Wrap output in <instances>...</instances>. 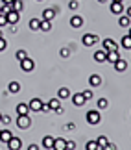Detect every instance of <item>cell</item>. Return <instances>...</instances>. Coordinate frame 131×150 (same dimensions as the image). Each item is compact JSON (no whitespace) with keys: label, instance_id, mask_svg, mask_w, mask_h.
Instances as JSON below:
<instances>
[{"label":"cell","instance_id":"cell-36","mask_svg":"<svg viewBox=\"0 0 131 150\" xmlns=\"http://www.w3.org/2000/svg\"><path fill=\"white\" fill-rule=\"evenodd\" d=\"M6 24H9V22H8V17L2 13V15H0V28H4Z\"/></svg>","mask_w":131,"mask_h":150},{"label":"cell","instance_id":"cell-50","mask_svg":"<svg viewBox=\"0 0 131 150\" xmlns=\"http://www.w3.org/2000/svg\"><path fill=\"white\" fill-rule=\"evenodd\" d=\"M0 15H2V6H0Z\"/></svg>","mask_w":131,"mask_h":150},{"label":"cell","instance_id":"cell-26","mask_svg":"<svg viewBox=\"0 0 131 150\" xmlns=\"http://www.w3.org/2000/svg\"><path fill=\"white\" fill-rule=\"evenodd\" d=\"M28 26H30V30L37 32L39 26H41V19H30V22H28Z\"/></svg>","mask_w":131,"mask_h":150},{"label":"cell","instance_id":"cell-6","mask_svg":"<svg viewBox=\"0 0 131 150\" xmlns=\"http://www.w3.org/2000/svg\"><path fill=\"white\" fill-rule=\"evenodd\" d=\"M6 17H8V22H9V24H19V21H20V13H19V11H15V9L8 11Z\"/></svg>","mask_w":131,"mask_h":150},{"label":"cell","instance_id":"cell-43","mask_svg":"<svg viewBox=\"0 0 131 150\" xmlns=\"http://www.w3.org/2000/svg\"><path fill=\"white\" fill-rule=\"evenodd\" d=\"M28 150H39V145H33V143H32V145L28 146Z\"/></svg>","mask_w":131,"mask_h":150},{"label":"cell","instance_id":"cell-19","mask_svg":"<svg viewBox=\"0 0 131 150\" xmlns=\"http://www.w3.org/2000/svg\"><path fill=\"white\" fill-rule=\"evenodd\" d=\"M129 17L127 15H118V26L120 28H129Z\"/></svg>","mask_w":131,"mask_h":150},{"label":"cell","instance_id":"cell-24","mask_svg":"<svg viewBox=\"0 0 131 150\" xmlns=\"http://www.w3.org/2000/svg\"><path fill=\"white\" fill-rule=\"evenodd\" d=\"M11 137H13V134H11L9 130H2V134H0V141H2V143H6V145H8V141L11 139Z\"/></svg>","mask_w":131,"mask_h":150},{"label":"cell","instance_id":"cell-48","mask_svg":"<svg viewBox=\"0 0 131 150\" xmlns=\"http://www.w3.org/2000/svg\"><path fill=\"white\" fill-rule=\"evenodd\" d=\"M111 2H124V0H111Z\"/></svg>","mask_w":131,"mask_h":150},{"label":"cell","instance_id":"cell-54","mask_svg":"<svg viewBox=\"0 0 131 150\" xmlns=\"http://www.w3.org/2000/svg\"><path fill=\"white\" fill-rule=\"evenodd\" d=\"M37 2H43V0H37Z\"/></svg>","mask_w":131,"mask_h":150},{"label":"cell","instance_id":"cell-30","mask_svg":"<svg viewBox=\"0 0 131 150\" xmlns=\"http://www.w3.org/2000/svg\"><path fill=\"white\" fill-rule=\"evenodd\" d=\"M109 108V100L107 98H100L98 100V109H107Z\"/></svg>","mask_w":131,"mask_h":150},{"label":"cell","instance_id":"cell-27","mask_svg":"<svg viewBox=\"0 0 131 150\" xmlns=\"http://www.w3.org/2000/svg\"><path fill=\"white\" fill-rule=\"evenodd\" d=\"M39 30H41V32H50V30H52V21H41Z\"/></svg>","mask_w":131,"mask_h":150},{"label":"cell","instance_id":"cell-22","mask_svg":"<svg viewBox=\"0 0 131 150\" xmlns=\"http://www.w3.org/2000/svg\"><path fill=\"white\" fill-rule=\"evenodd\" d=\"M17 113H19V115H28V113H30L28 104H24V102H22V104H17Z\"/></svg>","mask_w":131,"mask_h":150},{"label":"cell","instance_id":"cell-33","mask_svg":"<svg viewBox=\"0 0 131 150\" xmlns=\"http://www.w3.org/2000/svg\"><path fill=\"white\" fill-rule=\"evenodd\" d=\"M83 98L85 100H90V98H94V93H92V89H87V91H83Z\"/></svg>","mask_w":131,"mask_h":150},{"label":"cell","instance_id":"cell-25","mask_svg":"<svg viewBox=\"0 0 131 150\" xmlns=\"http://www.w3.org/2000/svg\"><path fill=\"white\" fill-rule=\"evenodd\" d=\"M48 108L52 109V111L59 109V108H61V100H59V98H52V100H48Z\"/></svg>","mask_w":131,"mask_h":150},{"label":"cell","instance_id":"cell-7","mask_svg":"<svg viewBox=\"0 0 131 150\" xmlns=\"http://www.w3.org/2000/svg\"><path fill=\"white\" fill-rule=\"evenodd\" d=\"M8 148H9V150H20V148H22V141L19 139V137L13 135V137L8 141Z\"/></svg>","mask_w":131,"mask_h":150},{"label":"cell","instance_id":"cell-13","mask_svg":"<svg viewBox=\"0 0 131 150\" xmlns=\"http://www.w3.org/2000/svg\"><path fill=\"white\" fill-rule=\"evenodd\" d=\"M70 26L76 28V30H78V28H81L83 26V17L81 15H74L72 19H70Z\"/></svg>","mask_w":131,"mask_h":150},{"label":"cell","instance_id":"cell-44","mask_svg":"<svg viewBox=\"0 0 131 150\" xmlns=\"http://www.w3.org/2000/svg\"><path fill=\"white\" fill-rule=\"evenodd\" d=\"M9 32H11V33H17V24H11V28H9Z\"/></svg>","mask_w":131,"mask_h":150},{"label":"cell","instance_id":"cell-11","mask_svg":"<svg viewBox=\"0 0 131 150\" xmlns=\"http://www.w3.org/2000/svg\"><path fill=\"white\" fill-rule=\"evenodd\" d=\"M70 100H72V104H74L76 108H81L83 104L87 102V100L83 98V95H81V93H76V95H72V96H70Z\"/></svg>","mask_w":131,"mask_h":150},{"label":"cell","instance_id":"cell-38","mask_svg":"<svg viewBox=\"0 0 131 150\" xmlns=\"http://www.w3.org/2000/svg\"><path fill=\"white\" fill-rule=\"evenodd\" d=\"M6 48H8V41H6V39L2 37V39H0V52H4Z\"/></svg>","mask_w":131,"mask_h":150},{"label":"cell","instance_id":"cell-35","mask_svg":"<svg viewBox=\"0 0 131 150\" xmlns=\"http://www.w3.org/2000/svg\"><path fill=\"white\" fill-rule=\"evenodd\" d=\"M59 56L61 57H68V56H70V48H61L59 50Z\"/></svg>","mask_w":131,"mask_h":150},{"label":"cell","instance_id":"cell-31","mask_svg":"<svg viewBox=\"0 0 131 150\" xmlns=\"http://www.w3.org/2000/svg\"><path fill=\"white\" fill-rule=\"evenodd\" d=\"M15 57H17L19 61H22L24 57H28V52H26V50H17V52H15Z\"/></svg>","mask_w":131,"mask_h":150},{"label":"cell","instance_id":"cell-12","mask_svg":"<svg viewBox=\"0 0 131 150\" xmlns=\"http://www.w3.org/2000/svg\"><path fill=\"white\" fill-rule=\"evenodd\" d=\"M113 65H115V71H116V72H124V71L127 69V61L120 57V59H118V61H115Z\"/></svg>","mask_w":131,"mask_h":150},{"label":"cell","instance_id":"cell-39","mask_svg":"<svg viewBox=\"0 0 131 150\" xmlns=\"http://www.w3.org/2000/svg\"><path fill=\"white\" fill-rule=\"evenodd\" d=\"M2 124H6V126L11 124V117H9V115H2Z\"/></svg>","mask_w":131,"mask_h":150},{"label":"cell","instance_id":"cell-46","mask_svg":"<svg viewBox=\"0 0 131 150\" xmlns=\"http://www.w3.org/2000/svg\"><path fill=\"white\" fill-rule=\"evenodd\" d=\"M2 4H13V0H2Z\"/></svg>","mask_w":131,"mask_h":150},{"label":"cell","instance_id":"cell-47","mask_svg":"<svg viewBox=\"0 0 131 150\" xmlns=\"http://www.w3.org/2000/svg\"><path fill=\"white\" fill-rule=\"evenodd\" d=\"M98 2H100V4H105V2H109V0H98Z\"/></svg>","mask_w":131,"mask_h":150},{"label":"cell","instance_id":"cell-29","mask_svg":"<svg viewBox=\"0 0 131 150\" xmlns=\"http://www.w3.org/2000/svg\"><path fill=\"white\" fill-rule=\"evenodd\" d=\"M85 150H100V146H98L96 141H89L87 145H85Z\"/></svg>","mask_w":131,"mask_h":150},{"label":"cell","instance_id":"cell-23","mask_svg":"<svg viewBox=\"0 0 131 150\" xmlns=\"http://www.w3.org/2000/svg\"><path fill=\"white\" fill-rule=\"evenodd\" d=\"M120 45H122V48L131 50V35H124V37L120 39Z\"/></svg>","mask_w":131,"mask_h":150},{"label":"cell","instance_id":"cell-53","mask_svg":"<svg viewBox=\"0 0 131 150\" xmlns=\"http://www.w3.org/2000/svg\"><path fill=\"white\" fill-rule=\"evenodd\" d=\"M0 134H2V128H0Z\"/></svg>","mask_w":131,"mask_h":150},{"label":"cell","instance_id":"cell-40","mask_svg":"<svg viewBox=\"0 0 131 150\" xmlns=\"http://www.w3.org/2000/svg\"><path fill=\"white\" fill-rule=\"evenodd\" d=\"M76 148V143L74 141H67V150H74Z\"/></svg>","mask_w":131,"mask_h":150},{"label":"cell","instance_id":"cell-14","mask_svg":"<svg viewBox=\"0 0 131 150\" xmlns=\"http://www.w3.org/2000/svg\"><path fill=\"white\" fill-rule=\"evenodd\" d=\"M41 145H43V148L52 150V146H54V137H52V135H44L43 141H41Z\"/></svg>","mask_w":131,"mask_h":150},{"label":"cell","instance_id":"cell-5","mask_svg":"<svg viewBox=\"0 0 131 150\" xmlns=\"http://www.w3.org/2000/svg\"><path fill=\"white\" fill-rule=\"evenodd\" d=\"M43 100L41 98H32L30 102H28V108H30V111H41L43 109Z\"/></svg>","mask_w":131,"mask_h":150},{"label":"cell","instance_id":"cell-15","mask_svg":"<svg viewBox=\"0 0 131 150\" xmlns=\"http://www.w3.org/2000/svg\"><path fill=\"white\" fill-rule=\"evenodd\" d=\"M52 150H67V141L63 137H59V139H54V146Z\"/></svg>","mask_w":131,"mask_h":150},{"label":"cell","instance_id":"cell-32","mask_svg":"<svg viewBox=\"0 0 131 150\" xmlns=\"http://www.w3.org/2000/svg\"><path fill=\"white\" fill-rule=\"evenodd\" d=\"M96 143H98V146H105L107 143H109V139H107L105 135H100L98 139H96Z\"/></svg>","mask_w":131,"mask_h":150},{"label":"cell","instance_id":"cell-16","mask_svg":"<svg viewBox=\"0 0 131 150\" xmlns=\"http://www.w3.org/2000/svg\"><path fill=\"white\" fill-rule=\"evenodd\" d=\"M120 59V54H118V50H109L107 52V57H105V61H109V63H115Z\"/></svg>","mask_w":131,"mask_h":150},{"label":"cell","instance_id":"cell-37","mask_svg":"<svg viewBox=\"0 0 131 150\" xmlns=\"http://www.w3.org/2000/svg\"><path fill=\"white\" fill-rule=\"evenodd\" d=\"M100 150H116V145H113V143H107L105 146H100Z\"/></svg>","mask_w":131,"mask_h":150},{"label":"cell","instance_id":"cell-52","mask_svg":"<svg viewBox=\"0 0 131 150\" xmlns=\"http://www.w3.org/2000/svg\"><path fill=\"white\" fill-rule=\"evenodd\" d=\"M127 35H131V28H129V33H127Z\"/></svg>","mask_w":131,"mask_h":150},{"label":"cell","instance_id":"cell-20","mask_svg":"<svg viewBox=\"0 0 131 150\" xmlns=\"http://www.w3.org/2000/svg\"><path fill=\"white\" fill-rule=\"evenodd\" d=\"M57 98H59V100H67V98H70V91H68L67 87L57 89Z\"/></svg>","mask_w":131,"mask_h":150},{"label":"cell","instance_id":"cell-51","mask_svg":"<svg viewBox=\"0 0 131 150\" xmlns=\"http://www.w3.org/2000/svg\"><path fill=\"white\" fill-rule=\"evenodd\" d=\"M0 122H2V113H0Z\"/></svg>","mask_w":131,"mask_h":150},{"label":"cell","instance_id":"cell-17","mask_svg":"<svg viewBox=\"0 0 131 150\" xmlns=\"http://www.w3.org/2000/svg\"><path fill=\"white\" fill-rule=\"evenodd\" d=\"M105 57H107V52H105L104 48L94 52V61H96V63H104V61H105Z\"/></svg>","mask_w":131,"mask_h":150},{"label":"cell","instance_id":"cell-9","mask_svg":"<svg viewBox=\"0 0 131 150\" xmlns=\"http://www.w3.org/2000/svg\"><path fill=\"white\" fill-rule=\"evenodd\" d=\"M124 4L122 2H111V13L113 15H122L124 13Z\"/></svg>","mask_w":131,"mask_h":150},{"label":"cell","instance_id":"cell-42","mask_svg":"<svg viewBox=\"0 0 131 150\" xmlns=\"http://www.w3.org/2000/svg\"><path fill=\"white\" fill-rule=\"evenodd\" d=\"M74 128H76V124H74V122H68V124L65 126V130H74Z\"/></svg>","mask_w":131,"mask_h":150},{"label":"cell","instance_id":"cell-41","mask_svg":"<svg viewBox=\"0 0 131 150\" xmlns=\"http://www.w3.org/2000/svg\"><path fill=\"white\" fill-rule=\"evenodd\" d=\"M41 111H43V113H48V111H52V109L48 108V104H43V109H41Z\"/></svg>","mask_w":131,"mask_h":150},{"label":"cell","instance_id":"cell-2","mask_svg":"<svg viewBox=\"0 0 131 150\" xmlns=\"http://www.w3.org/2000/svg\"><path fill=\"white\" fill-rule=\"evenodd\" d=\"M17 126H19L20 130H28V128L32 126L30 115H19V117H17Z\"/></svg>","mask_w":131,"mask_h":150},{"label":"cell","instance_id":"cell-21","mask_svg":"<svg viewBox=\"0 0 131 150\" xmlns=\"http://www.w3.org/2000/svg\"><path fill=\"white\" fill-rule=\"evenodd\" d=\"M19 91H20V83H19V82H9V85H8V93L17 95Z\"/></svg>","mask_w":131,"mask_h":150},{"label":"cell","instance_id":"cell-28","mask_svg":"<svg viewBox=\"0 0 131 150\" xmlns=\"http://www.w3.org/2000/svg\"><path fill=\"white\" fill-rule=\"evenodd\" d=\"M11 6H13V9L19 11V13L24 9V2H22V0H13V4H11Z\"/></svg>","mask_w":131,"mask_h":150},{"label":"cell","instance_id":"cell-1","mask_svg":"<svg viewBox=\"0 0 131 150\" xmlns=\"http://www.w3.org/2000/svg\"><path fill=\"white\" fill-rule=\"evenodd\" d=\"M85 119H87V122H89V124H98L100 120H102L98 109H89V111L85 113Z\"/></svg>","mask_w":131,"mask_h":150},{"label":"cell","instance_id":"cell-8","mask_svg":"<svg viewBox=\"0 0 131 150\" xmlns=\"http://www.w3.org/2000/svg\"><path fill=\"white\" fill-rule=\"evenodd\" d=\"M102 48H104L105 52H109V50H118V45L113 41V39H104V41H102Z\"/></svg>","mask_w":131,"mask_h":150},{"label":"cell","instance_id":"cell-18","mask_svg":"<svg viewBox=\"0 0 131 150\" xmlns=\"http://www.w3.org/2000/svg\"><path fill=\"white\" fill-rule=\"evenodd\" d=\"M89 83H90V87H98V85H102V78L98 76V74H90Z\"/></svg>","mask_w":131,"mask_h":150},{"label":"cell","instance_id":"cell-45","mask_svg":"<svg viewBox=\"0 0 131 150\" xmlns=\"http://www.w3.org/2000/svg\"><path fill=\"white\" fill-rule=\"evenodd\" d=\"M124 11H126V15H127L129 19H131V6H129V8H126V9H124Z\"/></svg>","mask_w":131,"mask_h":150},{"label":"cell","instance_id":"cell-34","mask_svg":"<svg viewBox=\"0 0 131 150\" xmlns=\"http://www.w3.org/2000/svg\"><path fill=\"white\" fill-rule=\"evenodd\" d=\"M79 8V0H70V2H68V9H74L76 11Z\"/></svg>","mask_w":131,"mask_h":150},{"label":"cell","instance_id":"cell-10","mask_svg":"<svg viewBox=\"0 0 131 150\" xmlns=\"http://www.w3.org/2000/svg\"><path fill=\"white\" fill-rule=\"evenodd\" d=\"M55 8H46V9H43V19L41 21H54V17H55Z\"/></svg>","mask_w":131,"mask_h":150},{"label":"cell","instance_id":"cell-4","mask_svg":"<svg viewBox=\"0 0 131 150\" xmlns=\"http://www.w3.org/2000/svg\"><path fill=\"white\" fill-rule=\"evenodd\" d=\"M19 63H20V69H22L24 72H32L33 69H35V61H33L32 57H24V59L19 61Z\"/></svg>","mask_w":131,"mask_h":150},{"label":"cell","instance_id":"cell-49","mask_svg":"<svg viewBox=\"0 0 131 150\" xmlns=\"http://www.w3.org/2000/svg\"><path fill=\"white\" fill-rule=\"evenodd\" d=\"M4 37V33H2V30H0V39H2Z\"/></svg>","mask_w":131,"mask_h":150},{"label":"cell","instance_id":"cell-3","mask_svg":"<svg viewBox=\"0 0 131 150\" xmlns=\"http://www.w3.org/2000/svg\"><path fill=\"white\" fill-rule=\"evenodd\" d=\"M98 41H100V39H98L96 33H85V35L81 37V43L85 45V47H94Z\"/></svg>","mask_w":131,"mask_h":150}]
</instances>
